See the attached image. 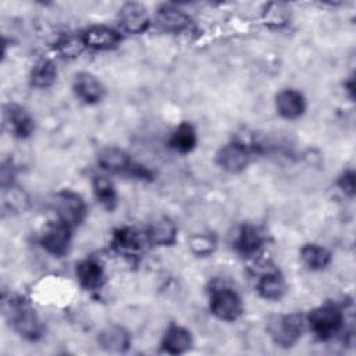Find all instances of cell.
I'll list each match as a JSON object with an SVG mask.
<instances>
[{"label":"cell","mask_w":356,"mask_h":356,"mask_svg":"<svg viewBox=\"0 0 356 356\" xmlns=\"http://www.w3.org/2000/svg\"><path fill=\"white\" fill-rule=\"evenodd\" d=\"M274 104L278 115L285 120H296L306 111V99L303 93L292 88L280 90L275 96Z\"/></svg>","instance_id":"13"},{"label":"cell","mask_w":356,"mask_h":356,"mask_svg":"<svg viewBox=\"0 0 356 356\" xmlns=\"http://www.w3.org/2000/svg\"><path fill=\"white\" fill-rule=\"evenodd\" d=\"M92 189L99 204L113 211L117 206V191L114 182L106 174H96L92 178Z\"/></svg>","instance_id":"23"},{"label":"cell","mask_w":356,"mask_h":356,"mask_svg":"<svg viewBox=\"0 0 356 356\" xmlns=\"http://www.w3.org/2000/svg\"><path fill=\"white\" fill-rule=\"evenodd\" d=\"M4 128L18 139L29 138L35 131V121L25 107L17 103H8L3 111Z\"/></svg>","instance_id":"9"},{"label":"cell","mask_w":356,"mask_h":356,"mask_svg":"<svg viewBox=\"0 0 356 356\" xmlns=\"http://www.w3.org/2000/svg\"><path fill=\"white\" fill-rule=\"evenodd\" d=\"M96 159L99 167L111 174H129L135 164L129 154L117 146H106L100 149Z\"/></svg>","instance_id":"14"},{"label":"cell","mask_w":356,"mask_h":356,"mask_svg":"<svg viewBox=\"0 0 356 356\" xmlns=\"http://www.w3.org/2000/svg\"><path fill=\"white\" fill-rule=\"evenodd\" d=\"M188 246L191 252L197 257H207V256H211L217 249V239L213 234L199 232V234H193L188 239Z\"/></svg>","instance_id":"26"},{"label":"cell","mask_w":356,"mask_h":356,"mask_svg":"<svg viewBox=\"0 0 356 356\" xmlns=\"http://www.w3.org/2000/svg\"><path fill=\"white\" fill-rule=\"evenodd\" d=\"M85 49L95 51H107L118 47L122 40L121 31L107 25H92L81 32Z\"/></svg>","instance_id":"8"},{"label":"cell","mask_w":356,"mask_h":356,"mask_svg":"<svg viewBox=\"0 0 356 356\" xmlns=\"http://www.w3.org/2000/svg\"><path fill=\"white\" fill-rule=\"evenodd\" d=\"M192 346L191 331L182 325L171 324L161 339V349L168 355H181Z\"/></svg>","instance_id":"20"},{"label":"cell","mask_w":356,"mask_h":356,"mask_svg":"<svg viewBox=\"0 0 356 356\" xmlns=\"http://www.w3.org/2000/svg\"><path fill=\"white\" fill-rule=\"evenodd\" d=\"M250 154L252 152L246 143L242 140H231L218 149L216 163L225 172L239 174L249 165Z\"/></svg>","instance_id":"7"},{"label":"cell","mask_w":356,"mask_h":356,"mask_svg":"<svg viewBox=\"0 0 356 356\" xmlns=\"http://www.w3.org/2000/svg\"><path fill=\"white\" fill-rule=\"evenodd\" d=\"M118 24L124 32L131 35H140L149 29L152 19L145 6L140 3L129 1L122 4L118 11Z\"/></svg>","instance_id":"10"},{"label":"cell","mask_w":356,"mask_h":356,"mask_svg":"<svg viewBox=\"0 0 356 356\" xmlns=\"http://www.w3.org/2000/svg\"><path fill=\"white\" fill-rule=\"evenodd\" d=\"M306 328V318L299 313L274 316L267 325L273 342L281 348L293 346Z\"/></svg>","instance_id":"3"},{"label":"cell","mask_w":356,"mask_h":356,"mask_svg":"<svg viewBox=\"0 0 356 356\" xmlns=\"http://www.w3.org/2000/svg\"><path fill=\"white\" fill-rule=\"evenodd\" d=\"M156 26L164 33H182L189 31L192 19L182 8L174 4H163L157 8L154 17Z\"/></svg>","instance_id":"11"},{"label":"cell","mask_w":356,"mask_h":356,"mask_svg":"<svg viewBox=\"0 0 356 356\" xmlns=\"http://www.w3.org/2000/svg\"><path fill=\"white\" fill-rule=\"evenodd\" d=\"M53 209L56 210V217L72 228L78 227L86 217L85 200L71 189H63L54 195Z\"/></svg>","instance_id":"5"},{"label":"cell","mask_w":356,"mask_h":356,"mask_svg":"<svg viewBox=\"0 0 356 356\" xmlns=\"http://www.w3.org/2000/svg\"><path fill=\"white\" fill-rule=\"evenodd\" d=\"M56 49L61 56L72 58L78 57L85 50V44L82 42L81 33H67L57 40Z\"/></svg>","instance_id":"27"},{"label":"cell","mask_w":356,"mask_h":356,"mask_svg":"<svg viewBox=\"0 0 356 356\" xmlns=\"http://www.w3.org/2000/svg\"><path fill=\"white\" fill-rule=\"evenodd\" d=\"M337 185L338 188L349 197H353L355 196V192H356V174L353 170H346L343 171L339 177H338V181H337Z\"/></svg>","instance_id":"29"},{"label":"cell","mask_w":356,"mask_h":356,"mask_svg":"<svg viewBox=\"0 0 356 356\" xmlns=\"http://www.w3.org/2000/svg\"><path fill=\"white\" fill-rule=\"evenodd\" d=\"M57 79V65L50 58L39 60L31 70L29 81L33 88L47 89L53 86Z\"/></svg>","instance_id":"25"},{"label":"cell","mask_w":356,"mask_h":356,"mask_svg":"<svg viewBox=\"0 0 356 356\" xmlns=\"http://www.w3.org/2000/svg\"><path fill=\"white\" fill-rule=\"evenodd\" d=\"M196 143L197 135L193 125L189 122H181L177 125L168 139L170 147L181 154L191 153L196 147Z\"/></svg>","instance_id":"24"},{"label":"cell","mask_w":356,"mask_h":356,"mask_svg":"<svg viewBox=\"0 0 356 356\" xmlns=\"http://www.w3.org/2000/svg\"><path fill=\"white\" fill-rule=\"evenodd\" d=\"M288 10L285 8L284 4L281 3H270L266 6L264 10V18L267 21L268 25H275V26H281L284 24H286L288 19Z\"/></svg>","instance_id":"28"},{"label":"cell","mask_w":356,"mask_h":356,"mask_svg":"<svg viewBox=\"0 0 356 356\" xmlns=\"http://www.w3.org/2000/svg\"><path fill=\"white\" fill-rule=\"evenodd\" d=\"M147 242L146 235L143 236L139 231L132 227H121L118 228L111 239V245L114 250L122 256H138Z\"/></svg>","instance_id":"16"},{"label":"cell","mask_w":356,"mask_h":356,"mask_svg":"<svg viewBox=\"0 0 356 356\" xmlns=\"http://www.w3.org/2000/svg\"><path fill=\"white\" fill-rule=\"evenodd\" d=\"M300 261L310 271H321L331 263V253L318 243H306L300 248Z\"/></svg>","instance_id":"22"},{"label":"cell","mask_w":356,"mask_h":356,"mask_svg":"<svg viewBox=\"0 0 356 356\" xmlns=\"http://www.w3.org/2000/svg\"><path fill=\"white\" fill-rule=\"evenodd\" d=\"M177 224L168 216H159L149 224L145 235L153 246H171L177 241Z\"/></svg>","instance_id":"15"},{"label":"cell","mask_w":356,"mask_h":356,"mask_svg":"<svg viewBox=\"0 0 356 356\" xmlns=\"http://www.w3.org/2000/svg\"><path fill=\"white\" fill-rule=\"evenodd\" d=\"M256 291L260 295V298L275 302L285 295L286 284L280 273L267 271L259 277L256 282Z\"/></svg>","instance_id":"21"},{"label":"cell","mask_w":356,"mask_h":356,"mask_svg":"<svg viewBox=\"0 0 356 356\" xmlns=\"http://www.w3.org/2000/svg\"><path fill=\"white\" fill-rule=\"evenodd\" d=\"M72 90L76 99L85 104H96L102 102L106 95V88L102 81L88 71H82L75 75Z\"/></svg>","instance_id":"12"},{"label":"cell","mask_w":356,"mask_h":356,"mask_svg":"<svg viewBox=\"0 0 356 356\" xmlns=\"http://www.w3.org/2000/svg\"><path fill=\"white\" fill-rule=\"evenodd\" d=\"M263 245H264V235L259 229V227L246 222L239 228V232L235 241V248L239 254L245 257H252L259 253Z\"/></svg>","instance_id":"19"},{"label":"cell","mask_w":356,"mask_h":356,"mask_svg":"<svg viewBox=\"0 0 356 356\" xmlns=\"http://www.w3.org/2000/svg\"><path fill=\"white\" fill-rule=\"evenodd\" d=\"M97 343L103 350L108 353H124L129 349L131 335L124 327L118 324H110L99 331Z\"/></svg>","instance_id":"17"},{"label":"cell","mask_w":356,"mask_h":356,"mask_svg":"<svg viewBox=\"0 0 356 356\" xmlns=\"http://www.w3.org/2000/svg\"><path fill=\"white\" fill-rule=\"evenodd\" d=\"M3 314L8 324L21 337L29 341H38L44 332V327L28 300L21 296H3Z\"/></svg>","instance_id":"1"},{"label":"cell","mask_w":356,"mask_h":356,"mask_svg":"<svg viewBox=\"0 0 356 356\" xmlns=\"http://www.w3.org/2000/svg\"><path fill=\"white\" fill-rule=\"evenodd\" d=\"M345 316L334 303H324L312 309L306 317V325L321 341L334 338L343 327Z\"/></svg>","instance_id":"2"},{"label":"cell","mask_w":356,"mask_h":356,"mask_svg":"<svg viewBox=\"0 0 356 356\" xmlns=\"http://www.w3.org/2000/svg\"><path fill=\"white\" fill-rule=\"evenodd\" d=\"M76 280L86 291L100 289L104 284V268L96 259H85L76 264Z\"/></svg>","instance_id":"18"},{"label":"cell","mask_w":356,"mask_h":356,"mask_svg":"<svg viewBox=\"0 0 356 356\" xmlns=\"http://www.w3.org/2000/svg\"><path fill=\"white\" fill-rule=\"evenodd\" d=\"M72 227L56 217V220L49 221L40 234V246L50 254L56 257H63L71 245Z\"/></svg>","instance_id":"6"},{"label":"cell","mask_w":356,"mask_h":356,"mask_svg":"<svg viewBox=\"0 0 356 356\" xmlns=\"http://www.w3.org/2000/svg\"><path fill=\"white\" fill-rule=\"evenodd\" d=\"M209 307L210 313L222 321H235L243 313V302L239 293L225 285L211 288Z\"/></svg>","instance_id":"4"}]
</instances>
